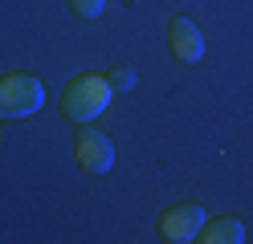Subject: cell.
<instances>
[{
    "instance_id": "6",
    "label": "cell",
    "mask_w": 253,
    "mask_h": 244,
    "mask_svg": "<svg viewBox=\"0 0 253 244\" xmlns=\"http://www.w3.org/2000/svg\"><path fill=\"white\" fill-rule=\"evenodd\" d=\"M200 244H241L245 240V224L237 216H220V220H204L200 232H196Z\"/></svg>"
},
{
    "instance_id": "8",
    "label": "cell",
    "mask_w": 253,
    "mask_h": 244,
    "mask_svg": "<svg viewBox=\"0 0 253 244\" xmlns=\"http://www.w3.org/2000/svg\"><path fill=\"white\" fill-rule=\"evenodd\" d=\"M70 8L82 16V21H98L102 8H106V0H70Z\"/></svg>"
},
{
    "instance_id": "9",
    "label": "cell",
    "mask_w": 253,
    "mask_h": 244,
    "mask_svg": "<svg viewBox=\"0 0 253 244\" xmlns=\"http://www.w3.org/2000/svg\"><path fill=\"white\" fill-rule=\"evenodd\" d=\"M0 139H4V135H0Z\"/></svg>"
},
{
    "instance_id": "5",
    "label": "cell",
    "mask_w": 253,
    "mask_h": 244,
    "mask_svg": "<svg viewBox=\"0 0 253 244\" xmlns=\"http://www.w3.org/2000/svg\"><path fill=\"white\" fill-rule=\"evenodd\" d=\"M168 45L176 53V61H184V65H196L204 57V33L192 16H171L168 21Z\"/></svg>"
},
{
    "instance_id": "3",
    "label": "cell",
    "mask_w": 253,
    "mask_h": 244,
    "mask_svg": "<svg viewBox=\"0 0 253 244\" xmlns=\"http://www.w3.org/2000/svg\"><path fill=\"white\" fill-rule=\"evenodd\" d=\"M74 155H78V163H82V171H90V175H106L110 167H115V142H110L94 122H82V126H78Z\"/></svg>"
},
{
    "instance_id": "4",
    "label": "cell",
    "mask_w": 253,
    "mask_h": 244,
    "mask_svg": "<svg viewBox=\"0 0 253 244\" xmlns=\"http://www.w3.org/2000/svg\"><path fill=\"white\" fill-rule=\"evenodd\" d=\"M204 220H209V216H204L200 204H192V200L171 204V208L160 211V236L168 244H188V240H196V232H200Z\"/></svg>"
},
{
    "instance_id": "2",
    "label": "cell",
    "mask_w": 253,
    "mask_h": 244,
    "mask_svg": "<svg viewBox=\"0 0 253 244\" xmlns=\"http://www.w3.org/2000/svg\"><path fill=\"white\" fill-rule=\"evenodd\" d=\"M45 106V86L33 73H0V118H29Z\"/></svg>"
},
{
    "instance_id": "1",
    "label": "cell",
    "mask_w": 253,
    "mask_h": 244,
    "mask_svg": "<svg viewBox=\"0 0 253 244\" xmlns=\"http://www.w3.org/2000/svg\"><path fill=\"white\" fill-rule=\"evenodd\" d=\"M110 81L102 73H82V77H74L66 90H61V114H66L70 122H98L106 106H110Z\"/></svg>"
},
{
    "instance_id": "7",
    "label": "cell",
    "mask_w": 253,
    "mask_h": 244,
    "mask_svg": "<svg viewBox=\"0 0 253 244\" xmlns=\"http://www.w3.org/2000/svg\"><path fill=\"white\" fill-rule=\"evenodd\" d=\"M106 81H110V90H135V81H139V73L131 70V65H115V70L106 73Z\"/></svg>"
}]
</instances>
